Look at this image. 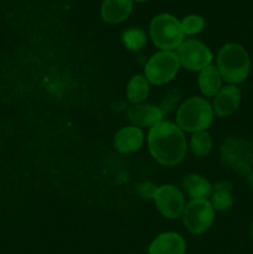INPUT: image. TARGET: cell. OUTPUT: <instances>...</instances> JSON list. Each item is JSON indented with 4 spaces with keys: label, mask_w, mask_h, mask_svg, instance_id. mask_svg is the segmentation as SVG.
I'll list each match as a JSON object with an SVG mask.
<instances>
[{
    "label": "cell",
    "mask_w": 253,
    "mask_h": 254,
    "mask_svg": "<svg viewBox=\"0 0 253 254\" xmlns=\"http://www.w3.org/2000/svg\"><path fill=\"white\" fill-rule=\"evenodd\" d=\"M148 145L153 158L161 165H178L186 155L185 135L173 122L161 121L151 127L148 134Z\"/></svg>",
    "instance_id": "6da1fadb"
},
{
    "label": "cell",
    "mask_w": 253,
    "mask_h": 254,
    "mask_svg": "<svg viewBox=\"0 0 253 254\" xmlns=\"http://www.w3.org/2000/svg\"><path fill=\"white\" fill-rule=\"evenodd\" d=\"M217 69L225 81L232 84L242 83L251 69L248 52L238 44L223 45L217 55Z\"/></svg>",
    "instance_id": "7a4b0ae2"
},
{
    "label": "cell",
    "mask_w": 253,
    "mask_h": 254,
    "mask_svg": "<svg viewBox=\"0 0 253 254\" xmlns=\"http://www.w3.org/2000/svg\"><path fill=\"white\" fill-rule=\"evenodd\" d=\"M213 119L211 104L201 97L186 99L176 112V126L184 131L198 133L210 127Z\"/></svg>",
    "instance_id": "3957f363"
},
{
    "label": "cell",
    "mask_w": 253,
    "mask_h": 254,
    "mask_svg": "<svg viewBox=\"0 0 253 254\" xmlns=\"http://www.w3.org/2000/svg\"><path fill=\"white\" fill-rule=\"evenodd\" d=\"M184 31L176 17L170 14H160L150 22V37L161 51H173L184 41Z\"/></svg>",
    "instance_id": "277c9868"
},
{
    "label": "cell",
    "mask_w": 253,
    "mask_h": 254,
    "mask_svg": "<svg viewBox=\"0 0 253 254\" xmlns=\"http://www.w3.org/2000/svg\"><path fill=\"white\" fill-rule=\"evenodd\" d=\"M179 59L174 51H159L149 59L145 66V78L155 86L169 83L179 71Z\"/></svg>",
    "instance_id": "5b68a950"
},
{
    "label": "cell",
    "mask_w": 253,
    "mask_h": 254,
    "mask_svg": "<svg viewBox=\"0 0 253 254\" xmlns=\"http://www.w3.org/2000/svg\"><path fill=\"white\" fill-rule=\"evenodd\" d=\"M215 220V208L207 200H191L183 212L186 230L193 235L207 231Z\"/></svg>",
    "instance_id": "8992f818"
},
{
    "label": "cell",
    "mask_w": 253,
    "mask_h": 254,
    "mask_svg": "<svg viewBox=\"0 0 253 254\" xmlns=\"http://www.w3.org/2000/svg\"><path fill=\"white\" fill-rule=\"evenodd\" d=\"M179 64L189 71H202L210 66L213 59L212 52L198 40H186L178 47Z\"/></svg>",
    "instance_id": "52a82bcc"
},
{
    "label": "cell",
    "mask_w": 253,
    "mask_h": 254,
    "mask_svg": "<svg viewBox=\"0 0 253 254\" xmlns=\"http://www.w3.org/2000/svg\"><path fill=\"white\" fill-rule=\"evenodd\" d=\"M154 201L161 215L166 218H178L185 210V198L176 186L166 184L159 186Z\"/></svg>",
    "instance_id": "ba28073f"
},
{
    "label": "cell",
    "mask_w": 253,
    "mask_h": 254,
    "mask_svg": "<svg viewBox=\"0 0 253 254\" xmlns=\"http://www.w3.org/2000/svg\"><path fill=\"white\" fill-rule=\"evenodd\" d=\"M241 103V91L235 84L222 87L213 99V113L218 117H227L238 108Z\"/></svg>",
    "instance_id": "9c48e42d"
},
{
    "label": "cell",
    "mask_w": 253,
    "mask_h": 254,
    "mask_svg": "<svg viewBox=\"0 0 253 254\" xmlns=\"http://www.w3.org/2000/svg\"><path fill=\"white\" fill-rule=\"evenodd\" d=\"M114 148L123 154L134 153L139 150L144 143V134L140 128L135 126L124 127L114 136Z\"/></svg>",
    "instance_id": "30bf717a"
},
{
    "label": "cell",
    "mask_w": 253,
    "mask_h": 254,
    "mask_svg": "<svg viewBox=\"0 0 253 254\" xmlns=\"http://www.w3.org/2000/svg\"><path fill=\"white\" fill-rule=\"evenodd\" d=\"M126 116L135 127H154L164 118L160 108L153 104H135L126 111Z\"/></svg>",
    "instance_id": "8fae6325"
},
{
    "label": "cell",
    "mask_w": 253,
    "mask_h": 254,
    "mask_svg": "<svg viewBox=\"0 0 253 254\" xmlns=\"http://www.w3.org/2000/svg\"><path fill=\"white\" fill-rule=\"evenodd\" d=\"M185 248L186 243L183 236L175 232H165L151 242L149 254H184Z\"/></svg>",
    "instance_id": "7c38bea8"
},
{
    "label": "cell",
    "mask_w": 253,
    "mask_h": 254,
    "mask_svg": "<svg viewBox=\"0 0 253 254\" xmlns=\"http://www.w3.org/2000/svg\"><path fill=\"white\" fill-rule=\"evenodd\" d=\"M133 0H104L101 7L102 19L108 24H119L130 15Z\"/></svg>",
    "instance_id": "4fadbf2b"
},
{
    "label": "cell",
    "mask_w": 253,
    "mask_h": 254,
    "mask_svg": "<svg viewBox=\"0 0 253 254\" xmlns=\"http://www.w3.org/2000/svg\"><path fill=\"white\" fill-rule=\"evenodd\" d=\"M183 188L191 200H206L212 193L210 181L196 174H191L183 179Z\"/></svg>",
    "instance_id": "5bb4252c"
},
{
    "label": "cell",
    "mask_w": 253,
    "mask_h": 254,
    "mask_svg": "<svg viewBox=\"0 0 253 254\" xmlns=\"http://www.w3.org/2000/svg\"><path fill=\"white\" fill-rule=\"evenodd\" d=\"M221 83H222V77H221L217 67L210 64L200 72L198 86L205 96L215 97L220 92Z\"/></svg>",
    "instance_id": "9a60e30c"
},
{
    "label": "cell",
    "mask_w": 253,
    "mask_h": 254,
    "mask_svg": "<svg viewBox=\"0 0 253 254\" xmlns=\"http://www.w3.org/2000/svg\"><path fill=\"white\" fill-rule=\"evenodd\" d=\"M211 205L217 211H227L233 206V197L231 193V185L226 181L215 184L212 186Z\"/></svg>",
    "instance_id": "2e32d148"
},
{
    "label": "cell",
    "mask_w": 253,
    "mask_h": 254,
    "mask_svg": "<svg viewBox=\"0 0 253 254\" xmlns=\"http://www.w3.org/2000/svg\"><path fill=\"white\" fill-rule=\"evenodd\" d=\"M149 82L144 76H134L126 86V96L131 103H140L148 98Z\"/></svg>",
    "instance_id": "e0dca14e"
},
{
    "label": "cell",
    "mask_w": 253,
    "mask_h": 254,
    "mask_svg": "<svg viewBox=\"0 0 253 254\" xmlns=\"http://www.w3.org/2000/svg\"><path fill=\"white\" fill-rule=\"evenodd\" d=\"M146 34L144 30L136 29V27H130L122 32V41L126 49L131 51H138L143 49L144 45L146 44Z\"/></svg>",
    "instance_id": "ac0fdd59"
},
{
    "label": "cell",
    "mask_w": 253,
    "mask_h": 254,
    "mask_svg": "<svg viewBox=\"0 0 253 254\" xmlns=\"http://www.w3.org/2000/svg\"><path fill=\"white\" fill-rule=\"evenodd\" d=\"M190 144L192 153L198 158L208 155L212 150V139L206 130L193 133V135L191 136Z\"/></svg>",
    "instance_id": "d6986e66"
},
{
    "label": "cell",
    "mask_w": 253,
    "mask_h": 254,
    "mask_svg": "<svg viewBox=\"0 0 253 254\" xmlns=\"http://www.w3.org/2000/svg\"><path fill=\"white\" fill-rule=\"evenodd\" d=\"M180 24L184 35H195L203 30V27H205V19L198 16V15H189V16L184 17Z\"/></svg>",
    "instance_id": "ffe728a7"
},
{
    "label": "cell",
    "mask_w": 253,
    "mask_h": 254,
    "mask_svg": "<svg viewBox=\"0 0 253 254\" xmlns=\"http://www.w3.org/2000/svg\"><path fill=\"white\" fill-rule=\"evenodd\" d=\"M180 98H181L180 89L173 88V89H170L169 92H166V94L164 96L163 101H161L160 106H158V107L160 108V111L163 112L164 116H165V114L171 113V112L176 108V106H178Z\"/></svg>",
    "instance_id": "44dd1931"
},
{
    "label": "cell",
    "mask_w": 253,
    "mask_h": 254,
    "mask_svg": "<svg viewBox=\"0 0 253 254\" xmlns=\"http://www.w3.org/2000/svg\"><path fill=\"white\" fill-rule=\"evenodd\" d=\"M158 186L153 183H141L135 185V192L144 200H154Z\"/></svg>",
    "instance_id": "7402d4cb"
},
{
    "label": "cell",
    "mask_w": 253,
    "mask_h": 254,
    "mask_svg": "<svg viewBox=\"0 0 253 254\" xmlns=\"http://www.w3.org/2000/svg\"><path fill=\"white\" fill-rule=\"evenodd\" d=\"M251 235H252V237H253V223H252V226H251Z\"/></svg>",
    "instance_id": "603a6c76"
},
{
    "label": "cell",
    "mask_w": 253,
    "mask_h": 254,
    "mask_svg": "<svg viewBox=\"0 0 253 254\" xmlns=\"http://www.w3.org/2000/svg\"><path fill=\"white\" fill-rule=\"evenodd\" d=\"M135 1H138V2H144V1H148V0H135Z\"/></svg>",
    "instance_id": "cb8c5ba5"
}]
</instances>
